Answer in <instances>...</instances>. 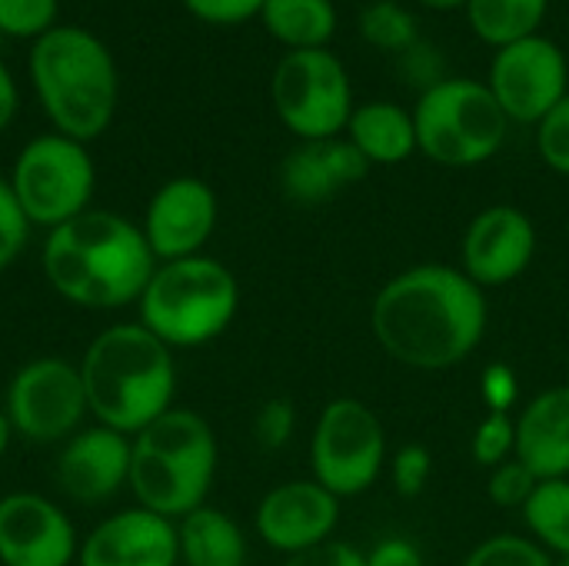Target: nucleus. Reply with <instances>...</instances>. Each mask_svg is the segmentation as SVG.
Masks as SVG:
<instances>
[{"instance_id":"1","label":"nucleus","mask_w":569,"mask_h":566,"mask_svg":"<svg viewBox=\"0 0 569 566\" xmlns=\"http://www.w3.org/2000/svg\"><path fill=\"white\" fill-rule=\"evenodd\" d=\"M487 294L450 264H417L390 277L370 304L377 347L410 370H450L487 337Z\"/></svg>"},{"instance_id":"2","label":"nucleus","mask_w":569,"mask_h":566,"mask_svg":"<svg viewBox=\"0 0 569 566\" xmlns=\"http://www.w3.org/2000/svg\"><path fill=\"white\" fill-rule=\"evenodd\" d=\"M40 270L50 290L83 310L137 307L157 257L143 240L140 224L117 210H97L47 230Z\"/></svg>"},{"instance_id":"3","label":"nucleus","mask_w":569,"mask_h":566,"mask_svg":"<svg viewBox=\"0 0 569 566\" xmlns=\"http://www.w3.org/2000/svg\"><path fill=\"white\" fill-rule=\"evenodd\" d=\"M80 380L93 424L137 437L177 407L173 350L140 320L103 327L80 357Z\"/></svg>"},{"instance_id":"4","label":"nucleus","mask_w":569,"mask_h":566,"mask_svg":"<svg viewBox=\"0 0 569 566\" xmlns=\"http://www.w3.org/2000/svg\"><path fill=\"white\" fill-rule=\"evenodd\" d=\"M27 73L33 97L57 133L90 143L113 123L120 70L110 47L93 30L57 23L30 43Z\"/></svg>"},{"instance_id":"5","label":"nucleus","mask_w":569,"mask_h":566,"mask_svg":"<svg viewBox=\"0 0 569 566\" xmlns=\"http://www.w3.org/2000/svg\"><path fill=\"white\" fill-rule=\"evenodd\" d=\"M130 494L133 504L167 520H183L210 497L220 447L217 434L197 410L170 407L137 437H130Z\"/></svg>"},{"instance_id":"6","label":"nucleus","mask_w":569,"mask_h":566,"mask_svg":"<svg viewBox=\"0 0 569 566\" xmlns=\"http://www.w3.org/2000/svg\"><path fill=\"white\" fill-rule=\"evenodd\" d=\"M240 310V284L227 264L197 254L157 264L140 300L137 320L173 354L213 344Z\"/></svg>"},{"instance_id":"7","label":"nucleus","mask_w":569,"mask_h":566,"mask_svg":"<svg viewBox=\"0 0 569 566\" xmlns=\"http://www.w3.org/2000/svg\"><path fill=\"white\" fill-rule=\"evenodd\" d=\"M417 150L440 167H480L507 140L510 117L480 80L447 77L413 107Z\"/></svg>"},{"instance_id":"8","label":"nucleus","mask_w":569,"mask_h":566,"mask_svg":"<svg viewBox=\"0 0 569 566\" xmlns=\"http://www.w3.org/2000/svg\"><path fill=\"white\" fill-rule=\"evenodd\" d=\"M7 183L30 227L57 230L90 210L97 190V163L87 143L47 130L20 147Z\"/></svg>"},{"instance_id":"9","label":"nucleus","mask_w":569,"mask_h":566,"mask_svg":"<svg viewBox=\"0 0 569 566\" xmlns=\"http://www.w3.org/2000/svg\"><path fill=\"white\" fill-rule=\"evenodd\" d=\"M270 100L280 123L297 140L340 137L353 113L347 67L327 47L287 50L270 77Z\"/></svg>"},{"instance_id":"10","label":"nucleus","mask_w":569,"mask_h":566,"mask_svg":"<svg viewBox=\"0 0 569 566\" xmlns=\"http://www.w3.org/2000/svg\"><path fill=\"white\" fill-rule=\"evenodd\" d=\"M387 467V430L377 410L357 397L330 400L310 434V470L333 497L367 494Z\"/></svg>"},{"instance_id":"11","label":"nucleus","mask_w":569,"mask_h":566,"mask_svg":"<svg viewBox=\"0 0 569 566\" xmlns=\"http://www.w3.org/2000/svg\"><path fill=\"white\" fill-rule=\"evenodd\" d=\"M3 414L30 444H63L87 427L90 407L80 367L63 357H33L7 384Z\"/></svg>"},{"instance_id":"12","label":"nucleus","mask_w":569,"mask_h":566,"mask_svg":"<svg viewBox=\"0 0 569 566\" xmlns=\"http://www.w3.org/2000/svg\"><path fill=\"white\" fill-rule=\"evenodd\" d=\"M510 123H540L569 93L567 53L550 37H527L497 50L487 83Z\"/></svg>"},{"instance_id":"13","label":"nucleus","mask_w":569,"mask_h":566,"mask_svg":"<svg viewBox=\"0 0 569 566\" xmlns=\"http://www.w3.org/2000/svg\"><path fill=\"white\" fill-rule=\"evenodd\" d=\"M217 217H220V203L207 180L170 177L147 200L140 230L157 264H167V260L203 254V247L217 230Z\"/></svg>"},{"instance_id":"14","label":"nucleus","mask_w":569,"mask_h":566,"mask_svg":"<svg viewBox=\"0 0 569 566\" xmlns=\"http://www.w3.org/2000/svg\"><path fill=\"white\" fill-rule=\"evenodd\" d=\"M80 537L70 514L43 494L0 497V566H73Z\"/></svg>"},{"instance_id":"15","label":"nucleus","mask_w":569,"mask_h":566,"mask_svg":"<svg viewBox=\"0 0 569 566\" xmlns=\"http://www.w3.org/2000/svg\"><path fill=\"white\" fill-rule=\"evenodd\" d=\"M537 257V227L533 220L510 203L480 210L460 244V270L480 287H507L520 280Z\"/></svg>"},{"instance_id":"16","label":"nucleus","mask_w":569,"mask_h":566,"mask_svg":"<svg viewBox=\"0 0 569 566\" xmlns=\"http://www.w3.org/2000/svg\"><path fill=\"white\" fill-rule=\"evenodd\" d=\"M337 524H340V497H333L313 477L277 484L273 490L263 494L253 514L257 537L283 557H297L303 550L333 540Z\"/></svg>"},{"instance_id":"17","label":"nucleus","mask_w":569,"mask_h":566,"mask_svg":"<svg viewBox=\"0 0 569 566\" xmlns=\"http://www.w3.org/2000/svg\"><path fill=\"white\" fill-rule=\"evenodd\" d=\"M130 437L103 424H90L60 444L53 460L57 487L77 504H107L130 487Z\"/></svg>"},{"instance_id":"18","label":"nucleus","mask_w":569,"mask_h":566,"mask_svg":"<svg viewBox=\"0 0 569 566\" xmlns=\"http://www.w3.org/2000/svg\"><path fill=\"white\" fill-rule=\"evenodd\" d=\"M77 566H180L177 520L137 504L117 510L80 537Z\"/></svg>"},{"instance_id":"19","label":"nucleus","mask_w":569,"mask_h":566,"mask_svg":"<svg viewBox=\"0 0 569 566\" xmlns=\"http://www.w3.org/2000/svg\"><path fill=\"white\" fill-rule=\"evenodd\" d=\"M367 173V157L347 137L300 140L280 163V190L297 207H320Z\"/></svg>"},{"instance_id":"20","label":"nucleus","mask_w":569,"mask_h":566,"mask_svg":"<svg viewBox=\"0 0 569 566\" xmlns=\"http://www.w3.org/2000/svg\"><path fill=\"white\" fill-rule=\"evenodd\" d=\"M517 457L540 477H569V384L537 394L517 414Z\"/></svg>"},{"instance_id":"21","label":"nucleus","mask_w":569,"mask_h":566,"mask_svg":"<svg viewBox=\"0 0 569 566\" xmlns=\"http://www.w3.org/2000/svg\"><path fill=\"white\" fill-rule=\"evenodd\" d=\"M347 140L367 157V163H403L417 153V127L413 113L390 100H370L353 107L347 123Z\"/></svg>"},{"instance_id":"22","label":"nucleus","mask_w":569,"mask_h":566,"mask_svg":"<svg viewBox=\"0 0 569 566\" xmlns=\"http://www.w3.org/2000/svg\"><path fill=\"white\" fill-rule=\"evenodd\" d=\"M177 537L180 566H247L250 557L240 524L210 504L177 520Z\"/></svg>"},{"instance_id":"23","label":"nucleus","mask_w":569,"mask_h":566,"mask_svg":"<svg viewBox=\"0 0 569 566\" xmlns=\"http://www.w3.org/2000/svg\"><path fill=\"white\" fill-rule=\"evenodd\" d=\"M260 23L287 50H320L337 33L333 0H263Z\"/></svg>"},{"instance_id":"24","label":"nucleus","mask_w":569,"mask_h":566,"mask_svg":"<svg viewBox=\"0 0 569 566\" xmlns=\"http://www.w3.org/2000/svg\"><path fill=\"white\" fill-rule=\"evenodd\" d=\"M550 0H467L473 33L490 47L527 40L540 30Z\"/></svg>"},{"instance_id":"25","label":"nucleus","mask_w":569,"mask_h":566,"mask_svg":"<svg viewBox=\"0 0 569 566\" xmlns=\"http://www.w3.org/2000/svg\"><path fill=\"white\" fill-rule=\"evenodd\" d=\"M523 524L530 540H537L547 554H557V560L569 557V477L540 480L523 507Z\"/></svg>"},{"instance_id":"26","label":"nucleus","mask_w":569,"mask_h":566,"mask_svg":"<svg viewBox=\"0 0 569 566\" xmlns=\"http://www.w3.org/2000/svg\"><path fill=\"white\" fill-rule=\"evenodd\" d=\"M360 33L370 47L393 53V57H400L403 50H410L420 40V27H417L413 13L397 0H373L360 13Z\"/></svg>"},{"instance_id":"27","label":"nucleus","mask_w":569,"mask_h":566,"mask_svg":"<svg viewBox=\"0 0 569 566\" xmlns=\"http://www.w3.org/2000/svg\"><path fill=\"white\" fill-rule=\"evenodd\" d=\"M460 566H553V557L530 537L497 534L477 544Z\"/></svg>"},{"instance_id":"28","label":"nucleus","mask_w":569,"mask_h":566,"mask_svg":"<svg viewBox=\"0 0 569 566\" xmlns=\"http://www.w3.org/2000/svg\"><path fill=\"white\" fill-rule=\"evenodd\" d=\"M60 0H0V33L13 40H37L60 20Z\"/></svg>"},{"instance_id":"29","label":"nucleus","mask_w":569,"mask_h":566,"mask_svg":"<svg viewBox=\"0 0 569 566\" xmlns=\"http://www.w3.org/2000/svg\"><path fill=\"white\" fill-rule=\"evenodd\" d=\"M473 460L483 470H493L517 457V417L513 414H487L473 430Z\"/></svg>"},{"instance_id":"30","label":"nucleus","mask_w":569,"mask_h":566,"mask_svg":"<svg viewBox=\"0 0 569 566\" xmlns=\"http://www.w3.org/2000/svg\"><path fill=\"white\" fill-rule=\"evenodd\" d=\"M537 487H540V477L520 457L493 467L490 477H487V497L500 510H520L523 514V507L530 504V497H533Z\"/></svg>"},{"instance_id":"31","label":"nucleus","mask_w":569,"mask_h":566,"mask_svg":"<svg viewBox=\"0 0 569 566\" xmlns=\"http://www.w3.org/2000/svg\"><path fill=\"white\" fill-rule=\"evenodd\" d=\"M433 477V457L423 444H403L393 457H390V484L397 490V497L413 500L427 490Z\"/></svg>"},{"instance_id":"32","label":"nucleus","mask_w":569,"mask_h":566,"mask_svg":"<svg viewBox=\"0 0 569 566\" xmlns=\"http://www.w3.org/2000/svg\"><path fill=\"white\" fill-rule=\"evenodd\" d=\"M297 434V407L287 397H273L267 400L257 414H253V440L260 450H283Z\"/></svg>"},{"instance_id":"33","label":"nucleus","mask_w":569,"mask_h":566,"mask_svg":"<svg viewBox=\"0 0 569 566\" xmlns=\"http://www.w3.org/2000/svg\"><path fill=\"white\" fill-rule=\"evenodd\" d=\"M537 150L550 170L569 177V93L537 123Z\"/></svg>"},{"instance_id":"34","label":"nucleus","mask_w":569,"mask_h":566,"mask_svg":"<svg viewBox=\"0 0 569 566\" xmlns=\"http://www.w3.org/2000/svg\"><path fill=\"white\" fill-rule=\"evenodd\" d=\"M397 70H400V80L407 87H417L420 93H427L447 80L443 77V53L437 47H430L423 37L397 57Z\"/></svg>"},{"instance_id":"35","label":"nucleus","mask_w":569,"mask_h":566,"mask_svg":"<svg viewBox=\"0 0 569 566\" xmlns=\"http://www.w3.org/2000/svg\"><path fill=\"white\" fill-rule=\"evenodd\" d=\"M30 224L23 217V210L13 200V190L7 183V177H0V274L23 254L27 240H30Z\"/></svg>"},{"instance_id":"36","label":"nucleus","mask_w":569,"mask_h":566,"mask_svg":"<svg viewBox=\"0 0 569 566\" xmlns=\"http://www.w3.org/2000/svg\"><path fill=\"white\" fill-rule=\"evenodd\" d=\"M480 400L487 414H513L520 404V380L517 370L503 360H493L480 374Z\"/></svg>"},{"instance_id":"37","label":"nucleus","mask_w":569,"mask_h":566,"mask_svg":"<svg viewBox=\"0 0 569 566\" xmlns=\"http://www.w3.org/2000/svg\"><path fill=\"white\" fill-rule=\"evenodd\" d=\"M197 20L213 27H237L260 17L263 0H180Z\"/></svg>"},{"instance_id":"38","label":"nucleus","mask_w":569,"mask_h":566,"mask_svg":"<svg viewBox=\"0 0 569 566\" xmlns=\"http://www.w3.org/2000/svg\"><path fill=\"white\" fill-rule=\"evenodd\" d=\"M283 566H367V554L343 540H327L313 550H303L297 557H287Z\"/></svg>"},{"instance_id":"39","label":"nucleus","mask_w":569,"mask_h":566,"mask_svg":"<svg viewBox=\"0 0 569 566\" xmlns=\"http://www.w3.org/2000/svg\"><path fill=\"white\" fill-rule=\"evenodd\" d=\"M367 566H423V554L407 537H387L367 554Z\"/></svg>"},{"instance_id":"40","label":"nucleus","mask_w":569,"mask_h":566,"mask_svg":"<svg viewBox=\"0 0 569 566\" xmlns=\"http://www.w3.org/2000/svg\"><path fill=\"white\" fill-rule=\"evenodd\" d=\"M17 107H20V90H17V77L13 70L7 67V60L0 57V133L13 123L17 117Z\"/></svg>"},{"instance_id":"41","label":"nucleus","mask_w":569,"mask_h":566,"mask_svg":"<svg viewBox=\"0 0 569 566\" xmlns=\"http://www.w3.org/2000/svg\"><path fill=\"white\" fill-rule=\"evenodd\" d=\"M13 437H17V434H13V427H10V420H7V414H3V407H0V460H3V454H7V447H10Z\"/></svg>"},{"instance_id":"42","label":"nucleus","mask_w":569,"mask_h":566,"mask_svg":"<svg viewBox=\"0 0 569 566\" xmlns=\"http://www.w3.org/2000/svg\"><path fill=\"white\" fill-rule=\"evenodd\" d=\"M430 10H453V7H467V0H417Z\"/></svg>"},{"instance_id":"43","label":"nucleus","mask_w":569,"mask_h":566,"mask_svg":"<svg viewBox=\"0 0 569 566\" xmlns=\"http://www.w3.org/2000/svg\"><path fill=\"white\" fill-rule=\"evenodd\" d=\"M553 566H569V557H560V560H553Z\"/></svg>"}]
</instances>
